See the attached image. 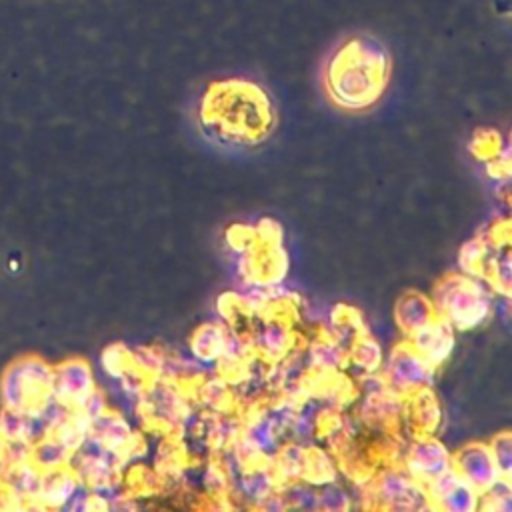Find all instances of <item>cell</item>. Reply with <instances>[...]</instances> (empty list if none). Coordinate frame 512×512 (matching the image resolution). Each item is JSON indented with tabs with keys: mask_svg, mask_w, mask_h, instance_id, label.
Masks as SVG:
<instances>
[{
	"mask_svg": "<svg viewBox=\"0 0 512 512\" xmlns=\"http://www.w3.org/2000/svg\"><path fill=\"white\" fill-rule=\"evenodd\" d=\"M400 412H404V402H402V394L394 392L390 386L374 392V394H366L364 404H362V418L368 422H388L400 416Z\"/></svg>",
	"mask_w": 512,
	"mask_h": 512,
	"instance_id": "d4e9b609",
	"label": "cell"
},
{
	"mask_svg": "<svg viewBox=\"0 0 512 512\" xmlns=\"http://www.w3.org/2000/svg\"><path fill=\"white\" fill-rule=\"evenodd\" d=\"M248 342L244 336H240L238 332L228 328L226 340H224V348L218 360V368L220 370H234V368H242L246 364V352H248Z\"/></svg>",
	"mask_w": 512,
	"mask_h": 512,
	"instance_id": "d590c367",
	"label": "cell"
},
{
	"mask_svg": "<svg viewBox=\"0 0 512 512\" xmlns=\"http://www.w3.org/2000/svg\"><path fill=\"white\" fill-rule=\"evenodd\" d=\"M0 434L6 440V444L12 442H26L34 444L42 436L48 434L42 420L26 410L20 408H0Z\"/></svg>",
	"mask_w": 512,
	"mask_h": 512,
	"instance_id": "ffe728a7",
	"label": "cell"
},
{
	"mask_svg": "<svg viewBox=\"0 0 512 512\" xmlns=\"http://www.w3.org/2000/svg\"><path fill=\"white\" fill-rule=\"evenodd\" d=\"M354 506L352 502V492L338 484V480L328 482L318 488V510L326 512H346Z\"/></svg>",
	"mask_w": 512,
	"mask_h": 512,
	"instance_id": "836d02e7",
	"label": "cell"
},
{
	"mask_svg": "<svg viewBox=\"0 0 512 512\" xmlns=\"http://www.w3.org/2000/svg\"><path fill=\"white\" fill-rule=\"evenodd\" d=\"M130 366V350L120 342L108 344L100 354V368L110 380L120 378Z\"/></svg>",
	"mask_w": 512,
	"mask_h": 512,
	"instance_id": "e575fe53",
	"label": "cell"
},
{
	"mask_svg": "<svg viewBox=\"0 0 512 512\" xmlns=\"http://www.w3.org/2000/svg\"><path fill=\"white\" fill-rule=\"evenodd\" d=\"M278 490L288 508L306 510V512L318 510V486H314L302 478H296V480L282 482Z\"/></svg>",
	"mask_w": 512,
	"mask_h": 512,
	"instance_id": "4dcf8cb0",
	"label": "cell"
},
{
	"mask_svg": "<svg viewBox=\"0 0 512 512\" xmlns=\"http://www.w3.org/2000/svg\"><path fill=\"white\" fill-rule=\"evenodd\" d=\"M230 486L242 500L258 506L268 494L280 488V482L270 462H254L246 464L236 476H232Z\"/></svg>",
	"mask_w": 512,
	"mask_h": 512,
	"instance_id": "9a60e30c",
	"label": "cell"
},
{
	"mask_svg": "<svg viewBox=\"0 0 512 512\" xmlns=\"http://www.w3.org/2000/svg\"><path fill=\"white\" fill-rule=\"evenodd\" d=\"M300 478L320 488V486H324L328 482L338 480V464L334 462L330 452H326L324 448H318V446L312 444V446L306 448L304 468H302V476Z\"/></svg>",
	"mask_w": 512,
	"mask_h": 512,
	"instance_id": "484cf974",
	"label": "cell"
},
{
	"mask_svg": "<svg viewBox=\"0 0 512 512\" xmlns=\"http://www.w3.org/2000/svg\"><path fill=\"white\" fill-rule=\"evenodd\" d=\"M4 454H6V440H4L2 434H0V466H2V462H4Z\"/></svg>",
	"mask_w": 512,
	"mask_h": 512,
	"instance_id": "ee69618b",
	"label": "cell"
},
{
	"mask_svg": "<svg viewBox=\"0 0 512 512\" xmlns=\"http://www.w3.org/2000/svg\"><path fill=\"white\" fill-rule=\"evenodd\" d=\"M70 456H72V452L54 434H46L40 440H36L32 444V452H30V460L40 470H52V468L66 466L70 462Z\"/></svg>",
	"mask_w": 512,
	"mask_h": 512,
	"instance_id": "f1b7e54d",
	"label": "cell"
},
{
	"mask_svg": "<svg viewBox=\"0 0 512 512\" xmlns=\"http://www.w3.org/2000/svg\"><path fill=\"white\" fill-rule=\"evenodd\" d=\"M432 506L444 512H476L480 504V490L468 484L454 468L434 478L428 486Z\"/></svg>",
	"mask_w": 512,
	"mask_h": 512,
	"instance_id": "7c38bea8",
	"label": "cell"
},
{
	"mask_svg": "<svg viewBox=\"0 0 512 512\" xmlns=\"http://www.w3.org/2000/svg\"><path fill=\"white\" fill-rule=\"evenodd\" d=\"M406 342L438 370L450 360L456 348V330L444 318L434 316L428 324L410 334Z\"/></svg>",
	"mask_w": 512,
	"mask_h": 512,
	"instance_id": "4fadbf2b",
	"label": "cell"
},
{
	"mask_svg": "<svg viewBox=\"0 0 512 512\" xmlns=\"http://www.w3.org/2000/svg\"><path fill=\"white\" fill-rule=\"evenodd\" d=\"M80 486L78 476L66 464L52 470H42L40 486L36 494V508H60L70 500V496Z\"/></svg>",
	"mask_w": 512,
	"mask_h": 512,
	"instance_id": "ac0fdd59",
	"label": "cell"
},
{
	"mask_svg": "<svg viewBox=\"0 0 512 512\" xmlns=\"http://www.w3.org/2000/svg\"><path fill=\"white\" fill-rule=\"evenodd\" d=\"M324 402L320 398H302L296 404V412L292 424L288 428L290 440L302 446H312L316 436V426L320 422Z\"/></svg>",
	"mask_w": 512,
	"mask_h": 512,
	"instance_id": "603a6c76",
	"label": "cell"
},
{
	"mask_svg": "<svg viewBox=\"0 0 512 512\" xmlns=\"http://www.w3.org/2000/svg\"><path fill=\"white\" fill-rule=\"evenodd\" d=\"M478 510L484 512H512V482L506 476L494 480L480 492Z\"/></svg>",
	"mask_w": 512,
	"mask_h": 512,
	"instance_id": "d6a6232c",
	"label": "cell"
},
{
	"mask_svg": "<svg viewBox=\"0 0 512 512\" xmlns=\"http://www.w3.org/2000/svg\"><path fill=\"white\" fill-rule=\"evenodd\" d=\"M50 434H54L74 454L90 434V420L84 418L80 412L72 410L70 416Z\"/></svg>",
	"mask_w": 512,
	"mask_h": 512,
	"instance_id": "1f68e13d",
	"label": "cell"
},
{
	"mask_svg": "<svg viewBox=\"0 0 512 512\" xmlns=\"http://www.w3.org/2000/svg\"><path fill=\"white\" fill-rule=\"evenodd\" d=\"M306 448L298 442H286L278 448V452L272 456L270 464L272 470L278 478V482H288V480H296L302 476V468H304V456H306Z\"/></svg>",
	"mask_w": 512,
	"mask_h": 512,
	"instance_id": "83f0119b",
	"label": "cell"
},
{
	"mask_svg": "<svg viewBox=\"0 0 512 512\" xmlns=\"http://www.w3.org/2000/svg\"><path fill=\"white\" fill-rule=\"evenodd\" d=\"M390 74L388 46L368 32H350L336 40L320 70L328 100L346 112L372 108L384 96Z\"/></svg>",
	"mask_w": 512,
	"mask_h": 512,
	"instance_id": "6da1fadb",
	"label": "cell"
},
{
	"mask_svg": "<svg viewBox=\"0 0 512 512\" xmlns=\"http://www.w3.org/2000/svg\"><path fill=\"white\" fill-rule=\"evenodd\" d=\"M110 406H108V398H106V394L96 386L84 400H82V404L78 406V408H74L76 412H80L84 418H88L90 422L94 420V418H98L102 412H106Z\"/></svg>",
	"mask_w": 512,
	"mask_h": 512,
	"instance_id": "60d3db41",
	"label": "cell"
},
{
	"mask_svg": "<svg viewBox=\"0 0 512 512\" xmlns=\"http://www.w3.org/2000/svg\"><path fill=\"white\" fill-rule=\"evenodd\" d=\"M62 510H70V512H88V510H94V498H92L90 488L80 482V486H78L76 492L70 496V500L62 506Z\"/></svg>",
	"mask_w": 512,
	"mask_h": 512,
	"instance_id": "b9f144b4",
	"label": "cell"
},
{
	"mask_svg": "<svg viewBox=\"0 0 512 512\" xmlns=\"http://www.w3.org/2000/svg\"><path fill=\"white\" fill-rule=\"evenodd\" d=\"M410 418L420 434H434L440 428L444 412L432 386L410 394Z\"/></svg>",
	"mask_w": 512,
	"mask_h": 512,
	"instance_id": "7402d4cb",
	"label": "cell"
},
{
	"mask_svg": "<svg viewBox=\"0 0 512 512\" xmlns=\"http://www.w3.org/2000/svg\"><path fill=\"white\" fill-rule=\"evenodd\" d=\"M140 408L148 420L166 428H184L194 416L180 384L160 376L148 380Z\"/></svg>",
	"mask_w": 512,
	"mask_h": 512,
	"instance_id": "52a82bcc",
	"label": "cell"
},
{
	"mask_svg": "<svg viewBox=\"0 0 512 512\" xmlns=\"http://www.w3.org/2000/svg\"><path fill=\"white\" fill-rule=\"evenodd\" d=\"M258 508H262V510H270V512H282V510H288V506H286V502H284V498H282L280 490H274L272 494H268V496L258 504Z\"/></svg>",
	"mask_w": 512,
	"mask_h": 512,
	"instance_id": "7bdbcfd3",
	"label": "cell"
},
{
	"mask_svg": "<svg viewBox=\"0 0 512 512\" xmlns=\"http://www.w3.org/2000/svg\"><path fill=\"white\" fill-rule=\"evenodd\" d=\"M96 388L92 366L82 358H68L54 366L52 372V396L68 404L72 410Z\"/></svg>",
	"mask_w": 512,
	"mask_h": 512,
	"instance_id": "30bf717a",
	"label": "cell"
},
{
	"mask_svg": "<svg viewBox=\"0 0 512 512\" xmlns=\"http://www.w3.org/2000/svg\"><path fill=\"white\" fill-rule=\"evenodd\" d=\"M90 436H94L106 448L122 454L126 462H130L138 452H144L146 448L140 434L132 430L128 418L112 408L90 422Z\"/></svg>",
	"mask_w": 512,
	"mask_h": 512,
	"instance_id": "8fae6325",
	"label": "cell"
},
{
	"mask_svg": "<svg viewBox=\"0 0 512 512\" xmlns=\"http://www.w3.org/2000/svg\"><path fill=\"white\" fill-rule=\"evenodd\" d=\"M348 362V354L344 346L334 338H318L306 350V366L320 372L330 374L344 368Z\"/></svg>",
	"mask_w": 512,
	"mask_h": 512,
	"instance_id": "cb8c5ba5",
	"label": "cell"
},
{
	"mask_svg": "<svg viewBox=\"0 0 512 512\" xmlns=\"http://www.w3.org/2000/svg\"><path fill=\"white\" fill-rule=\"evenodd\" d=\"M494 296L496 292L484 276L452 272L438 280L430 300L438 318H444L456 332H466L492 318Z\"/></svg>",
	"mask_w": 512,
	"mask_h": 512,
	"instance_id": "3957f363",
	"label": "cell"
},
{
	"mask_svg": "<svg viewBox=\"0 0 512 512\" xmlns=\"http://www.w3.org/2000/svg\"><path fill=\"white\" fill-rule=\"evenodd\" d=\"M52 372L54 366L34 354L10 362L0 378L2 406L36 414L52 396Z\"/></svg>",
	"mask_w": 512,
	"mask_h": 512,
	"instance_id": "277c9868",
	"label": "cell"
},
{
	"mask_svg": "<svg viewBox=\"0 0 512 512\" xmlns=\"http://www.w3.org/2000/svg\"><path fill=\"white\" fill-rule=\"evenodd\" d=\"M386 384L402 394L410 396L416 390L430 388L436 378V368L426 362L408 342L394 346L380 368Z\"/></svg>",
	"mask_w": 512,
	"mask_h": 512,
	"instance_id": "8992f818",
	"label": "cell"
},
{
	"mask_svg": "<svg viewBox=\"0 0 512 512\" xmlns=\"http://www.w3.org/2000/svg\"><path fill=\"white\" fill-rule=\"evenodd\" d=\"M490 452L500 470V476L510 478L512 474V436L510 432H498L490 442Z\"/></svg>",
	"mask_w": 512,
	"mask_h": 512,
	"instance_id": "f35d334b",
	"label": "cell"
},
{
	"mask_svg": "<svg viewBox=\"0 0 512 512\" xmlns=\"http://www.w3.org/2000/svg\"><path fill=\"white\" fill-rule=\"evenodd\" d=\"M164 352L160 348H152V346H140L130 350V362L132 366L142 372L146 378H156L160 374L162 362H164Z\"/></svg>",
	"mask_w": 512,
	"mask_h": 512,
	"instance_id": "74e56055",
	"label": "cell"
},
{
	"mask_svg": "<svg viewBox=\"0 0 512 512\" xmlns=\"http://www.w3.org/2000/svg\"><path fill=\"white\" fill-rule=\"evenodd\" d=\"M200 128L234 146L260 142L274 126V104L254 78L228 76L212 80L198 100Z\"/></svg>",
	"mask_w": 512,
	"mask_h": 512,
	"instance_id": "7a4b0ae2",
	"label": "cell"
},
{
	"mask_svg": "<svg viewBox=\"0 0 512 512\" xmlns=\"http://www.w3.org/2000/svg\"><path fill=\"white\" fill-rule=\"evenodd\" d=\"M454 452L434 434L416 436L404 454V470L420 484L428 486L434 478L452 468Z\"/></svg>",
	"mask_w": 512,
	"mask_h": 512,
	"instance_id": "9c48e42d",
	"label": "cell"
},
{
	"mask_svg": "<svg viewBox=\"0 0 512 512\" xmlns=\"http://www.w3.org/2000/svg\"><path fill=\"white\" fill-rule=\"evenodd\" d=\"M348 360L352 362L354 368H358L362 374L370 372H380L382 362H384V350L380 342L366 332H360L352 344H350V354Z\"/></svg>",
	"mask_w": 512,
	"mask_h": 512,
	"instance_id": "4316f807",
	"label": "cell"
},
{
	"mask_svg": "<svg viewBox=\"0 0 512 512\" xmlns=\"http://www.w3.org/2000/svg\"><path fill=\"white\" fill-rule=\"evenodd\" d=\"M452 468L480 492L500 478L488 442H468L458 448L452 456Z\"/></svg>",
	"mask_w": 512,
	"mask_h": 512,
	"instance_id": "5bb4252c",
	"label": "cell"
},
{
	"mask_svg": "<svg viewBox=\"0 0 512 512\" xmlns=\"http://www.w3.org/2000/svg\"><path fill=\"white\" fill-rule=\"evenodd\" d=\"M252 346L262 358L276 362L292 352L294 332L282 318H264L252 334Z\"/></svg>",
	"mask_w": 512,
	"mask_h": 512,
	"instance_id": "2e32d148",
	"label": "cell"
},
{
	"mask_svg": "<svg viewBox=\"0 0 512 512\" xmlns=\"http://www.w3.org/2000/svg\"><path fill=\"white\" fill-rule=\"evenodd\" d=\"M228 382L220 376L208 374L204 376L200 388H198V400L210 408V410H222L228 402Z\"/></svg>",
	"mask_w": 512,
	"mask_h": 512,
	"instance_id": "8d00e7d4",
	"label": "cell"
},
{
	"mask_svg": "<svg viewBox=\"0 0 512 512\" xmlns=\"http://www.w3.org/2000/svg\"><path fill=\"white\" fill-rule=\"evenodd\" d=\"M374 506L392 512L434 510L428 488L410 476L404 468H384L370 484Z\"/></svg>",
	"mask_w": 512,
	"mask_h": 512,
	"instance_id": "5b68a950",
	"label": "cell"
},
{
	"mask_svg": "<svg viewBox=\"0 0 512 512\" xmlns=\"http://www.w3.org/2000/svg\"><path fill=\"white\" fill-rule=\"evenodd\" d=\"M126 464L128 462L122 454L106 448L102 442H98L90 434L84 440V444L70 456V462H68V466L74 470L78 480L86 486H94L98 482L120 476Z\"/></svg>",
	"mask_w": 512,
	"mask_h": 512,
	"instance_id": "ba28073f",
	"label": "cell"
},
{
	"mask_svg": "<svg viewBox=\"0 0 512 512\" xmlns=\"http://www.w3.org/2000/svg\"><path fill=\"white\" fill-rule=\"evenodd\" d=\"M228 326L220 322H206L194 330L188 342V352L208 368H218Z\"/></svg>",
	"mask_w": 512,
	"mask_h": 512,
	"instance_id": "44dd1931",
	"label": "cell"
},
{
	"mask_svg": "<svg viewBox=\"0 0 512 512\" xmlns=\"http://www.w3.org/2000/svg\"><path fill=\"white\" fill-rule=\"evenodd\" d=\"M490 254V242L486 238H472L460 246L458 270L468 276H484L486 260Z\"/></svg>",
	"mask_w": 512,
	"mask_h": 512,
	"instance_id": "f546056e",
	"label": "cell"
},
{
	"mask_svg": "<svg viewBox=\"0 0 512 512\" xmlns=\"http://www.w3.org/2000/svg\"><path fill=\"white\" fill-rule=\"evenodd\" d=\"M434 306L430 296L410 290L404 292L396 304H394V320L396 326L402 330V334L408 338L416 330H420L424 324H428L434 318Z\"/></svg>",
	"mask_w": 512,
	"mask_h": 512,
	"instance_id": "d6986e66",
	"label": "cell"
},
{
	"mask_svg": "<svg viewBox=\"0 0 512 512\" xmlns=\"http://www.w3.org/2000/svg\"><path fill=\"white\" fill-rule=\"evenodd\" d=\"M202 482L206 486L208 492L212 494H224L230 486V476L224 470V466L220 462H212L206 466L204 474H202Z\"/></svg>",
	"mask_w": 512,
	"mask_h": 512,
	"instance_id": "ab89813d",
	"label": "cell"
},
{
	"mask_svg": "<svg viewBox=\"0 0 512 512\" xmlns=\"http://www.w3.org/2000/svg\"><path fill=\"white\" fill-rule=\"evenodd\" d=\"M40 476L42 470L30 458L20 462H4L0 466V488L26 502V506H36Z\"/></svg>",
	"mask_w": 512,
	"mask_h": 512,
	"instance_id": "e0dca14e",
	"label": "cell"
}]
</instances>
